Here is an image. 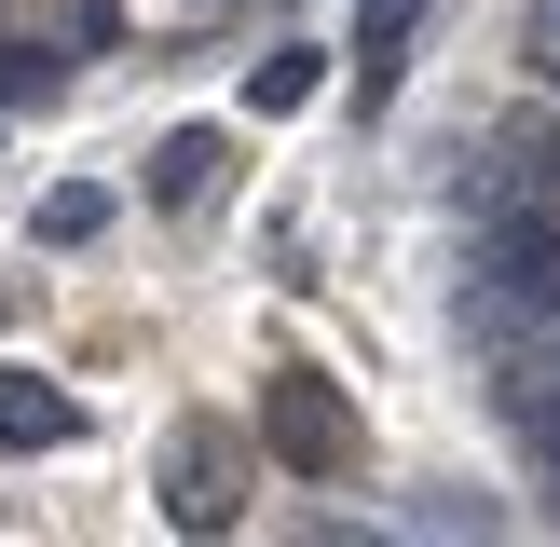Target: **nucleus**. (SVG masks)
Wrapping results in <instances>:
<instances>
[{
    "mask_svg": "<svg viewBox=\"0 0 560 547\" xmlns=\"http://www.w3.org/2000/svg\"><path fill=\"white\" fill-rule=\"evenodd\" d=\"M260 452L288 465V479H342L355 465V397L315 383V370H273L260 383Z\"/></svg>",
    "mask_w": 560,
    "mask_h": 547,
    "instance_id": "nucleus-1",
    "label": "nucleus"
},
{
    "mask_svg": "<svg viewBox=\"0 0 560 547\" xmlns=\"http://www.w3.org/2000/svg\"><path fill=\"white\" fill-rule=\"evenodd\" d=\"M520 55H534V69L560 82V0H534V42H520Z\"/></svg>",
    "mask_w": 560,
    "mask_h": 547,
    "instance_id": "nucleus-10",
    "label": "nucleus"
},
{
    "mask_svg": "<svg viewBox=\"0 0 560 547\" xmlns=\"http://www.w3.org/2000/svg\"><path fill=\"white\" fill-rule=\"evenodd\" d=\"M96 233H109V191H96V178L42 191V246H96Z\"/></svg>",
    "mask_w": 560,
    "mask_h": 547,
    "instance_id": "nucleus-8",
    "label": "nucleus"
},
{
    "mask_svg": "<svg viewBox=\"0 0 560 547\" xmlns=\"http://www.w3.org/2000/svg\"><path fill=\"white\" fill-rule=\"evenodd\" d=\"M219 164H233V137H219V124H178V137L151 151V206H206Z\"/></svg>",
    "mask_w": 560,
    "mask_h": 547,
    "instance_id": "nucleus-4",
    "label": "nucleus"
},
{
    "mask_svg": "<svg viewBox=\"0 0 560 547\" xmlns=\"http://www.w3.org/2000/svg\"><path fill=\"white\" fill-rule=\"evenodd\" d=\"M27 42H42V55H96L109 42V0H27Z\"/></svg>",
    "mask_w": 560,
    "mask_h": 547,
    "instance_id": "nucleus-6",
    "label": "nucleus"
},
{
    "mask_svg": "<svg viewBox=\"0 0 560 547\" xmlns=\"http://www.w3.org/2000/svg\"><path fill=\"white\" fill-rule=\"evenodd\" d=\"M164 520L178 534H219L233 520V424H178L164 438Z\"/></svg>",
    "mask_w": 560,
    "mask_h": 547,
    "instance_id": "nucleus-2",
    "label": "nucleus"
},
{
    "mask_svg": "<svg viewBox=\"0 0 560 547\" xmlns=\"http://www.w3.org/2000/svg\"><path fill=\"white\" fill-rule=\"evenodd\" d=\"M69 438H82V410L42 370H0V452H69Z\"/></svg>",
    "mask_w": 560,
    "mask_h": 547,
    "instance_id": "nucleus-3",
    "label": "nucleus"
},
{
    "mask_svg": "<svg viewBox=\"0 0 560 547\" xmlns=\"http://www.w3.org/2000/svg\"><path fill=\"white\" fill-rule=\"evenodd\" d=\"M547 479H560V452H547Z\"/></svg>",
    "mask_w": 560,
    "mask_h": 547,
    "instance_id": "nucleus-11",
    "label": "nucleus"
},
{
    "mask_svg": "<svg viewBox=\"0 0 560 547\" xmlns=\"http://www.w3.org/2000/svg\"><path fill=\"white\" fill-rule=\"evenodd\" d=\"M315 82H328V55H315V42H288V55H260V82H246V109H301Z\"/></svg>",
    "mask_w": 560,
    "mask_h": 547,
    "instance_id": "nucleus-7",
    "label": "nucleus"
},
{
    "mask_svg": "<svg viewBox=\"0 0 560 547\" xmlns=\"http://www.w3.org/2000/svg\"><path fill=\"white\" fill-rule=\"evenodd\" d=\"M0 96H55V55H42V42H14V55H0Z\"/></svg>",
    "mask_w": 560,
    "mask_h": 547,
    "instance_id": "nucleus-9",
    "label": "nucleus"
},
{
    "mask_svg": "<svg viewBox=\"0 0 560 547\" xmlns=\"http://www.w3.org/2000/svg\"><path fill=\"white\" fill-rule=\"evenodd\" d=\"M438 0H355V96H383L397 82V55H410V27H424Z\"/></svg>",
    "mask_w": 560,
    "mask_h": 547,
    "instance_id": "nucleus-5",
    "label": "nucleus"
}]
</instances>
